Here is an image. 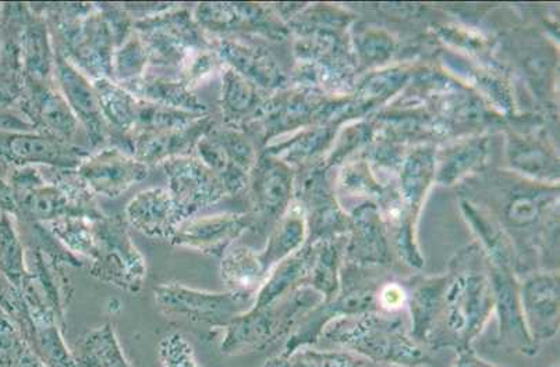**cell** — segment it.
Here are the masks:
<instances>
[{
    "label": "cell",
    "instance_id": "obj_27",
    "mask_svg": "<svg viewBox=\"0 0 560 367\" xmlns=\"http://www.w3.org/2000/svg\"><path fill=\"white\" fill-rule=\"evenodd\" d=\"M284 177L278 166L267 161L259 163L256 167V177L253 180V205L254 214L252 217L259 216L264 218L272 217L283 205Z\"/></svg>",
    "mask_w": 560,
    "mask_h": 367
},
{
    "label": "cell",
    "instance_id": "obj_26",
    "mask_svg": "<svg viewBox=\"0 0 560 367\" xmlns=\"http://www.w3.org/2000/svg\"><path fill=\"white\" fill-rule=\"evenodd\" d=\"M150 61L139 34L132 33L115 49L110 79L130 90L149 73Z\"/></svg>",
    "mask_w": 560,
    "mask_h": 367
},
{
    "label": "cell",
    "instance_id": "obj_24",
    "mask_svg": "<svg viewBox=\"0 0 560 367\" xmlns=\"http://www.w3.org/2000/svg\"><path fill=\"white\" fill-rule=\"evenodd\" d=\"M70 254L78 258L84 267L93 259L95 237L93 221L81 216H66L43 224Z\"/></svg>",
    "mask_w": 560,
    "mask_h": 367
},
{
    "label": "cell",
    "instance_id": "obj_9",
    "mask_svg": "<svg viewBox=\"0 0 560 367\" xmlns=\"http://www.w3.org/2000/svg\"><path fill=\"white\" fill-rule=\"evenodd\" d=\"M151 168L131 153L108 145L91 151L78 173L94 196L117 198L145 180Z\"/></svg>",
    "mask_w": 560,
    "mask_h": 367
},
{
    "label": "cell",
    "instance_id": "obj_34",
    "mask_svg": "<svg viewBox=\"0 0 560 367\" xmlns=\"http://www.w3.org/2000/svg\"><path fill=\"white\" fill-rule=\"evenodd\" d=\"M0 213L16 214V199L7 177L0 176Z\"/></svg>",
    "mask_w": 560,
    "mask_h": 367
},
{
    "label": "cell",
    "instance_id": "obj_31",
    "mask_svg": "<svg viewBox=\"0 0 560 367\" xmlns=\"http://www.w3.org/2000/svg\"><path fill=\"white\" fill-rule=\"evenodd\" d=\"M303 224L298 218H288L277 232L272 234L262 253H258L265 272H269L275 264L282 262L302 244Z\"/></svg>",
    "mask_w": 560,
    "mask_h": 367
},
{
    "label": "cell",
    "instance_id": "obj_16",
    "mask_svg": "<svg viewBox=\"0 0 560 367\" xmlns=\"http://www.w3.org/2000/svg\"><path fill=\"white\" fill-rule=\"evenodd\" d=\"M19 48L20 74L33 83H54L55 46L44 15L33 7Z\"/></svg>",
    "mask_w": 560,
    "mask_h": 367
},
{
    "label": "cell",
    "instance_id": "obj_32",
    "mask_svg": "<svg viewBox=\"0 0 560 367\" xmlns=\"http://www.w3.org/2000/svg\"><path fill=\"white\" fill-rule=\"evenodd\" d=\"M223 69H225V66L211 48L196 50L183 66L179 80L192 90L196 85L201 84L203 80H207L208 76L218 73V71L222 73Z\"/></svg>",
    "mask_w": 560,
    "mask_h": 367
},
{
    "label": "cell",
    "instance_id": "obj_33",
    "mask_svg": "<svg viewBox=\"0 0 560 367\" xmlns=\"http://www.w3.org/2000/svg\"><path fill=\"white\" fill-rule=\"evenodd\" d=\"M160 356L164 367H202L195 348L180 333L166 335L161 341Z\"/></svg>",
    "mask_w": 560,
    "mask_h": 367
},
{
    "label": "cell",
    "instance_id": "obj_25",
    "mask_svg": "<svg viewBox=\"0 0 560 367\" xmlns=\"http://www.w3.org/2000/svg\"><path fill=\"white\" fill-rule=\"evenodd\" d=\"M0 277L19 289L27 277L25 245L13 216L8 213H0Z\"/></svg>",
    "mask_w": 560,
    "mask_h": 367
},
{
    "label": "cell",
    "instance_id": "obj_3",
    "mask_svg": "<svg viewBox=\"0 0 560 367\" xmlns=\"http://www.w3.org/2000/svg\"><path fill=\"white\" fill-rule=\"evenodd\" d=\"M132 29L144 44L150 73L158 75L179 79L192 52L211 48V38L197 24L192 7L187 4H171L160 14L137 20Z\"/></svg>",
    "mask_w": 560,
    "mask_h": 367
},
{
    "label": "cell",
    "instance_id": "obj_5",
    "mask_svg": "<svg viewBox=\"0 0 560 367\" xmlns=\"http://www.w3.org/2000/svg\"><path fill=\"white\" fill-rule=\"evenodd\" d=\"M93 227L95 251L86 264L90 274L126 293L139 294L145 283L147 263L132 241L126 222L119 216L104 214L93 221Z\"/></svg>",
    "mask_w": 560,
    "mask_h": 367
},
{
    "label": "cell",
    "instance_id": "obj_7",
    "mask_svg": "<svg viewBox=\"0 0 560 367\" xmlns=\"http://www.w3.org/2000/svg\"><path fill=\"white\" fill-rule=\"evenodd\" d=\"M167 178V191L179 212L180 221L200 216V213L221 205L228 196L222 182L198 157H175L161 165Z\"/></svg>",
    "mask_w": 560,
    "mask_h": 367
},
{
    "label": "cell",
    "instance_id": "obj_29",
    "mask_svg": "<svg viewBox=\"0 0 560 367\" xmlns=\"http://www.w3.org/2000/svg\"><path fill=\"white\" fill-rule=\"evenodd\" d=\"M261 367H365L349 352L318 351L312 346H302L289 354L280 352Z\"/></svg>",
    "mask_w": 560,
    "mask_h": 367
},
{
    "label": "cell",
    "instance_id": "obj_20",
    "mask_svg": "<svg viewBox=\"0 0 560 367\" xmlns=\"http://www.w3.org/2000/svg\"><path fill=\"white\" fill-rule=\"evenodd\" d=\"M211 49L225 68L244 76L249 83L264 85L275 83L272 61L252 45L233 37L211 38Z\"/></svg>",
    "mask_w": 560,
    "mask_h": 367
},
{
    "label": "cell",
    "instance_id": "obj_14",
    "mask_svg": "<svg viewBox=\"0 0 560 367\" xmlns=\"http://www.w3.org/2000/svg\"><path fill=\"white\" fill-rule=\"evenodd\" d=\"M126 224L142 236L170 241L182 223L167 188L151 187L137 193L125 209Z\"/></svg>",
    "mask_w": 560,
    "mask_h": 367
},
{
    "label": "cell",
    "instance_id": "obj_30",
    "mask_svg": "<svg viewBox=\"0 0 560 367\" xmlns=\"http://www.w3.org/2000/svg\"><path fill=\"white\" fill-rule=\"evenodd\" d=\"M0 367H48L25 343L8 315L0 309Z\"/></svg>",
    "mask_w": 560,
    "mask_h": 367
},
{
    "label": "cell",
    "instance_id": "obj_4",
    "mask_svg": "<svg viewBox=\"0 0 560 367\" xmlns=\"http://www.w3.org/2000/svg\"><path fill=\"white\" fill-rule=\"evenodd\" d=\"M314 306L313 295L296 291L264 308H252L225 328L222 354L237 356L267 350L288 339Z\"/></svg>",
    "mask_w": 560,
    "mask_h": 367
},
{
    "label": "cell",
    "instance_id": "obj_8",
    "mask_svg": "<svg viewBox=\"0 0 560 367\" xmlns=\"http://www.w3.org/2000/svg\"><path fill=\"white\" fill-rule=\"evenodd\" d=\"M90 152L44 132L0 131V162L8 167L78 168Z\"/></svg>",
    "mask_w": 560,
    "mask_h": 367
},
{
    "label": "cell",
    "instance_id": "obj_15",
    "mask_svg": "<svg viewBox=\"0 0 560 367\" xmlns=\"http://www.w3.org/2000/svg\"><path fill=\"white\" fill-rule=\"evenodd\" d=\"M524 323L532 339L541 346L559 331V284L555 275H539L523 288Z\"/></svg>",
    "mask_w": 560,
    "mask_h": 367
},
{
    "label": "cell",
    "instance_id": "obj_18",
    "mask_svg": "<svg viewBox=\"0 0 560 367\" xmlns=\"http://www.w3.org/2000/svg\"><path fill=\"white\" fill-rule=\"evenodd\" d=\"M93 83L101 114L109 129V145L116 144L135 130L139 98L108 76L95 80Z\"/></svg>",
    "mask_w": 560,
    "mask_h": 367
},
{
    "label": "cell",
    "instance_id": "obj_35",
    "mask_svg": "<svg viewBox=\"0 0 560 367\" xmlns=\"http://www.w3.org/2000/svg\"><path fill=\"white\" fill-rule=\"evenodd\" d=\"M453 367H505L501 365L491 364L486 359L480 358L475 350H466L457 352V359Z\"/></svg>",
    "mask_w": 560,
    "mask_h": 367
},
{
    "label": "cell",
    "instance_id": "obj_17",
    "mask_svg": "<svg viewBox=\"0 0 560 367\" xmlns=\"http://www.w3.org/2000/svg\"><path fill=\"white\" fill-rule=\"evenodd\" d=\"M13 193L16 199L14 218L25 224H47L66 216L86 217L83 209L45 178L38 186Z\"/></svg>",
    "mask_w": 560,
    "mask_h": 367
},
{
    "label": "cell",
    "instance_id": "obj_11",
    "mask_svg": "<svg viewBox=\"0 0 560 367\" xmlns=\"http://www.w3.org/2000/svg\"><path fill=\"white\" fill-rule=\"evenodd\" d=\"M252 227V214H201L182 222L170 242L176 248L191 249L208 257L221 258Z\"/></svg>",
    "mask_w": 560,
    "mask_h": 367
},
{
    "label": "cell",
    "instance_id": "obj_2",
    "mask_svg": "<svg viewBox=\"0 0 560 367\" xmlns=\"http://www.w3.org/2000/svg\"><path fill=\"white\" fill-rule=\"evenodd\" d=\"M493 304L492 287L486 275L475 268L457 272L452 282H445L427 348L453 350L456 354L471 350L490 319Z\"/></svg>",
    "mask_w": 560,
    "mask_h": 367
},
{
    "label": "cell",
    "instance_id": "obj_19",
    "mask_svg": "<svg viewBox=\"0 0 560 367\" xmlns=\"http://www.w3.org/2000/svg\"><path fill=\"white\" fill-rule=\"evenodd\" d=\"M132 95L139 99L152 102L172 109L188 111V114L210 115V107L198 98L195 91L173 76L147 73L139 84L131 86Z\"/></svg>",
    "mask_w": 560,
    "mask_h": 367
},
{
    "label": "cell",
    "instance_id": "obj_6",
    "mask_svg": "<svg viewBox=\"0 0 560 367\" xmlns=\"http://www.w3.org/2000/svg\"><path fill=\"white\" fill-rule=\"evenodd\" d=\"M154 298L161 312L196 324L225 329L237 316L253 308L256 295L248 293H208L180 283L160 284Z\"/></svg>",
    "mask_w": 560,
    "mask_h": 367
},
{
    "label": "cell",
    "instance_id": "obj_21",
    "mask_svg": "<svg viewBox=\"0 0 560 367\" xmlns=\"http://www.w3.org/2000/svg\"><path fill=\"white\" fill-rule=\"evenodd\" d=\"M267 274L258 253L242 245L233 244L221 257L222 283L233 293H248L257 297Z\"/></svg>",
    "mask_w": 560,
    "mask_h": 367
},
{
    "label": "cell",
    "instance_id": "obj_13",
    "mask_svg": "<svg viewBox=\"0 0 560 367\" xmlns=\"http://www.w3.org/2000/svg\"><path fill=\"white\" fill-rule=\"evenodd\" d=\"M217 122L211 115H207L183 129L136 132L129 135L130 153L150 168L175 157L192 155L198 141L208 134Z\"/></svg>",
    "mask_w": 560,
    "mask_h": 367
},
{
    "label": "cell",
    "instance_id": "obj_12",
    "mask_svg": "<svg viewBox=\"0 0 560 367\" xmlns=\"http://www.w3.org/2000/svg\"><path fill=\"white\" fill-rule=\"evenodd\" d=\"M24 91L19 110L34 129L60 141L75 144L83 131L78 117L54 83H33L23 80Z\"/></svg>",
    "mask_w": 560,
    "mask_h": 367
},
{
    "label": "cell",
    "instance_id": "obj_22",
    "mask_svg": "<svg viewBox=\"0 0 560 367\" xmlns=\"http://www.w3.org/2000/svg\"><path fill=\"white\" fill-rule=\"evenodd\" d=\"M71 352L79 367H132L110 323L89 331Z\"/></svg>",
    "mask_w": 560,
    "mask_h": 367
},
{
    "label": "cell",
    "instance_id": "obj_1",
    "mask_svg": "<svg viewBox=\"0 0 560 367\" xmlns=\"http://www.w3.org/2000/svg\"><path fill=\"white\" fill-rule=\"evenodd\" d=\"M318 344L339 346L375 364L432 365L429 351L416 343L405 319L395 313L370 312L336 319L323 331Z\"/></svg>",
    "mask_w": 560,
    "mask_h": 367
},
{
    "label": "cell",
    "instance_id": "obj_23",
    "mask_svg": "<svg viewBox=\"0 0 560 367\" xmlns=\"http://www.w3.org/2000/svg\"><path fill=\"white\" fill-rule=\"evenodd\" d=\"M257 100L258 95L253 83L231 69H223L219 96L222 125L236 127L254 109Z\"/></svg>",
    "mask_w": 560,
    "mask_h": 367
},
{
    "label": "cell",
    "instance_id": "obj_36",
    "mask_svg": "<svg viewBox=\"0 0 560 367\" xmlns=\"http://www.w3.org/2000/svg\"><path fill=\"white\" fill-rule=\"evenodd\" d=\"M555 367H559V366H555Z\"/></svg>",
    "mask_w": 560,
    "mask_h": 367
},
{
    "label": "cell",
    "instance_id": "obj_28",
    "mask_svg": "<svg viewBox=\"0 0 560 367\" xmlns=\"http://www.w3.org/2000/svg\"><path fill=\"white\" fill-rule=\"evenodd\" d=\"M207 115L188 114V111L172 109V107L152 104V102L139 99L136 110V126L131 134L136 132H162L183 129L192 125Z\"/></svg>",
    "mask_w": 560,
    "mask_h": 367
},
{
    "label": "cell",
    "instance_id": "obj_10",
    "mask_svg": "<svg viewBox=\"0 0 560 367\" xmlns=\"http://www.w3.org/2000/svg\"><path fill=\"white\" fill-rule=\"evenodd\" d=\"M54 80L74 116L83 127L91 150L109 145V129L101 114L93 80L55 49Z\"/></svg>",
    "mask_w": 560,
    "mask_h": 367
}]
</instances>
